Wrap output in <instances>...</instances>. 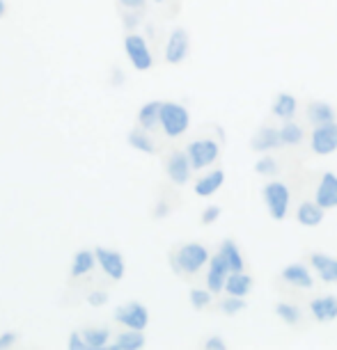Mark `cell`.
Returning <instances> with one entry per match:
<instances>
[{"label":"cell","instance_id":"obj_24","mask_svg":"<svg viewBox=\"0 0 337 350\" xmlns=\"http://www.w3.org/2000/svg\"><path fill=\"white\" fill-rule=\"evenodd\" d=\"M95 259H97V254L88 252V250H81V252L74 256V263H71V277L88 275L90 270L95 268Z\"/></svg>","mask_w":337,"mask_h":350},{"label":"cell","instance_id":"obj_9","mask_svg":"<svg viewBox=\"0 0 337 350\" xmlns=\"http://www.w3.org/2000/svg\"><path fill=\"white\" fill-rule=\"evenodd\" d=\"M97 261L99 266L103 268V273L110 277V280H122L124 277V259L120 252H112V250L105 247H97Z\"/></svg>","mask_w":337,"mask_h":350},{"label":"cell","instance_id":"obj_22","mask_svg":"<svg viewBox=\"0 0 337 350\" xmlns=\"http://www.w3.org/2000/svg\"><path fill=\"white\" fill-rule=\"evenodd\" d=\"M294 112H296V98L292 94H287V92L277 94L273 103V115L280 117V120H292Z\"/></svg>","mask_w":337,"mask_h":350},{"label":"cell","instance_id":"obj_31","mask_svg":"<svg viewBox=\"0 0 337 350\" xmlns=\"http://www.w3.org/2000/svg\"><path fill=\"white\" fill-rule=\"evenodd\" d=\"M190 302H193L195 309H204L211 302V293L209 291H202V288H193L190 291Z\"/></svg>","mask_w":337,"mask_h":350},{"label":"cell","instance_id":"obj_30","mask_svg":"<svg viewBox=\"0 0 337 350\" xmlns=\"http://www.w3.org/2000/svg\"><path fill=\"white\" fill-rule=\"evenodd\" d=\"M221 307L227 316H234V314H239L241 309H246V302H243V298H239V295H229V298L223 300Z\"/></svg>","mask_w":337,"mask_h":350},{"label":"cell","instance_id":"obj_25","mask_svg":"<svg viewBox=\"0 0 337 350\" xmlns=\"http://www.w3.org/2000/svg\"><path fill=\"white\" fill-rule=\"evenodd\" d=\"M83 336H85V343H88V348H95V350H99V348H105L108 346V336H110V332L105 327H88L83 332Z\"/></svg>","mask_w":337,"mask_h":350},{"label":"cell","instance_id":"obj_10","mask_svg":"<svg viewBox=\"0 0 337 350\" xmlns=\"http://www.w3.org/2000/svg\"><path fill=\"white\" fill-rule=\"evenodd\" d=\"M229 266L227 261H225L223 254H216L214 259L209 261V275H207V284H209V291L211 293H221L225 288V282H227L229 277Z\"/></svg>","mask_w":337,"mask_h":350},{"label":"cell","instance_id":"obj_26","mask_svg":"<svg viewBox=\"0 0 337 350\" xmlns=\"http://www.w3.org/2000/svg\"><path fill=\"white\" fill-rule=\"evenodd\" d=\"M310 120L316 122V124H328V122H335V110L330 108L328 103H310Z\"/></svg>","mask_w":337,"mask_h":350},{"label":"cell","instance_id":"obj_38","mask_svg":"<svg viewBox=\"0 0 337 350\" xmlns=\"http://www.w3.org/2000/svg\"><path fill=\"white\" fill-rule=\"evenodd\" d=\"M207 348H225V341L221 339V336H211V339H207V343H204Z\"/></svg>","mask_w":337,"mask_h":350},{"label":"cell","instance_id":"obj_2","mask_svg":"<svg viewBox=\"0 0 337 350\" xmlns=\"http://www.w3.org/2000/svg\"><path fill=\"white\" fill-rule=\"evenodd\" d=\"M207 261H209V252L202 245H197V243H188V245L177 250V254H175L177 270H182V273H186V275H195Z\"/></svg>","mask_w":337,"mask_h":350},{"label":"cell","instance_id":"obj_6","mask_svg":"<svg viewBox=\"0 0 337 350\" xmlns=\"http://www.w3.org/2000/svg\"><path fill=\"white\" fill-rule=\"evenodd\" d=\"M124 49H127L129 60L134 62L138 71H147L151 67V53L140 35H129L124 39Z\"/></svg>","mask_w":337,"mask_h":350},{"label":"cell","instance_id":"obj_18","mask_svg":"<svg viewBox=\"0 0 337 350\" xmlns=\"http://www.w3.org/2000/svg\"><path fill=\"white\" fill-rule=\"evenodd\" d=\"M161 105L158 101H151L147 105H142L140 112H138V122L145 131H151L156 129V124H161Z\"/></svg>","mask_w":337,"mask_h":350},{"label":"cell","instance_id":"obj_19","mask_svg":"<svg viewBox=\"0 0 337 350\" xmlns=\"http://www.w3.org/2000/svg\"><path fill=\"white\" fill-rule=\"evenodd\" d=\"M223 181H225V172L216 170V172H211V174H207L204 179H200V181L195 183V193L200 195V197H209V195H214L216 190L223 186Z\"/></svg>","mask_w":337,"mask_h":350},{"label":"cell","instance_id":"obj_15","mask_svg":"<svg viewBox=\"0 0 337 350\" xmlns=\"http://www.w3.org/2000/svg\"><path fill=\"white\" fill-rule=\"evenodd\" d=\"M282 280L294 284V286H301V288H310L314 284L312 275L308 273V268L303 266V263H292V266H287L282 270Z\"/></svg>","mask_w":337,"mask_h":350},{"label":"cell","instance_id":"obj_32","mask_svg":"<svg viewBox=\"0 0 337 350\" xmlns=\"http://www.w3.org/2000/svg\"><path fill=\"white\" fill-rule=\"evenodd\" d=\"M257 172L260 174H266V176H271V174H275L277 172V163H275V158H271V156H262L260 161H257Z\"/></svg>","mask_w":337,"mask_h":350},{"label":"cell","instance_id":"obj_11","mask_svg":"<svg viewBox=\"0 0 337 350\" xmlns=\"http://www.w3.org/2000/svg\"><path fill=\"white\" fill-rule=\"evenodd\" d=\"M316 204L321 208H335L337 206V176L335 174H323L316 188Z\"/></svg>","mask_w":337,"mask_h":350},{"label":"cell","instance_id":"obj_3","mask_svg":"<svg viewBox=\"0 0 337 350\" xmlns=\"http://www.w3.org/2000/svg\"><path fill=\"white\" fill-rule=\"evenodd\" d=\"M264 197H266L271 217H273V220H282L289 208V190L285 183H280V181L269 183V186L264 188Z\"/></svg>","mask_w":337,"mask_h":350},{"label":"cell","instance_id":"obj_28","mask_svg":"<svg viewBox=\"0 0 337 350\" xmlns=\"http://www.w3.org/2000/svg\"><path fill=\"white\" fill-rule=\"evenodd\" d=\"M129 144H131V147H136L138 151H145V154H154V144H151L147 133H140V131H131Z\"/></svg>","mask_w":337,"mask_h":350},{"label":"cell","instance_id":"obj_23","mask_svg":"<svg viewBox=\"0 0 337 350\" xmlns=\"http://www.w3.org/2000/svg\"><path fill=\"white\" fill-rule=\"evenodd\" d=\"M221 254L225 256V261H227V266H229L232 273H241L243 263H246V261H243V256L239 252V247L234 245V241H225L223 247H221Z\"/></svg>","mask_w":337,"mask_h":350},{"label":"cell","instance_id":"obj_13","mask_svg":"<svg viewBox=\"0 0 337 350\" xmlns=\"http://www.w3.org/2000/svg\"><path fill=\"white\" fill-rule=\"evenodd\" d=\"M310 312L316 321L328 323L337 319V298L335 295H323V298H316L310 302Z\"/></svg>","mask_w":337,"mask_h":350},{"label":"cell","instance_id":"obj_8","mask_svg":"<svg viewBox=\"0 0 337 350\" xmlns=\"http://www.w3.org/2000/svg\"><path fill=\"white\" fill-rule=\"evenodd\" d=\"M188 55V32L184 28L173 30V35L165 46V62L168 64H182L184 57Z\"/></svg>","mask_w":337,"mask_h":350},{"label":"cell","instance_id":"obj_16","mask_svg":"<svg viewBox=\"0 0 337 350\" xmlns=\"http://www.w3.org/2000/svg\"><path fill=\"white\" fill-rule=\"evenodd\" d=\"M253 288V277L250 275H243V273H232L227 277V282H225V291H227V295H248V291Z\"/></svg>","mask_w":337,"mask_h":350},{"label":"cell","instance_id":"obj_29","mask_svg":"<svg viewBox=\"0 0 337 350\" xmlns=\"http://www.w3.org/2000/svg\"><path fill=\"white\" fill-rule=\"evenodd\" d=\"M280 137H282V142H285V144H299L303 140V129L299 126V124L289 122V124H285V126L280 129Z\"/></svg>","mask_w":337,"mask_h":350},{"label":"cell","instance_id":"obj_1","mask_svg":"<svg viewBox=\"0 0 337 350\" xmlns=\"http://www.w3.org/2000/svg\"><path fill=\"white\" fill-rule=\"evenodd\" d=\"M190 124L188 110L179 103H163L161 105V126L168 137H179L182 133H186Z\"/></svg>","mask_w":337,"mask_h":350},{"label":"cell","instance_id":"obj_27","mask_svg":"<svg viewBox=\"0 0 337 350\" xmlns=\"http://www.w3.org/2000/svg\"><path fill=\"white\" fill-rule=\"evenodd\" d=\"M275 314L280 316V319L285 321V323H289V325H296V323L301 321V312H299V307L287 305V302H277V305H275Z\"/></svg>","mask_w":337,"mask_h":350},{"label":"cell","instance_id":"obj_40","mask_svg":"<svg viewBox=\"0 0 337 350\" xmlns=\"http://www.w3.org/2000/svg\"><path fill=\"white\" fill-rule=\"evenodd\" d=\"M156 3H163V0H156Z\"/></svg>","mask_w":337,"mask_h":350},{"label":"cell","instance_id":"obj_39","mask_svg":"<svg viewBox=\"0 0 337 350\" xmlns=\"http://www.w3.org/2000/svg\"><path fill=\"white\" fill-rule=\"evenodd\" d=\"M5 10H8V5H5V0H0V18L5 16Z\"/></svg>","mask_w":337,"mask_h":350},{"label":"cell","instance_id":"obj_37","mask_svg":"<svg viewBox=\"0 0 337 350\" xmlns=\"http://www.w3.org/2000/svg\"><path fill=\"white\" fill-rule=\"evenodd\" d=\"M120 5H124L127 10H142L145 8V0H117Z\"/></svg>","mask_w":337,"mask_h":350},{"label":"cell","instance_id":"obj_12","mask_svg":"<svg viewBox=\"0 0 337 350\" xmlns=\"http://www.w3.org/2000/svg\"><path fill=\"white\" fill-rule=\"evenodd\" d=\"M188 161H190V158L186 154H182V151H177V154L170 156V161H168V176L177 183V186H184V183L188 181L190 167H193V165H190Z\"/></svg>","mask_w":337,"mask_h":350},{"label":"cell","instance_id":"obj_7","mask_svg":"<svg viewBox=\"0 0 337 350\" xmlns=\"http://www.w3.org/2000/svg\"><path fill=\"white\" fill-rule=\"evenodd\" d=\"M312 149L319 156H328L337 149V124L328 122V124H319L312 133Z\"/></svg>","mask_w":337,"mask_h":350},{"label":"cell","instance_id":"obj_34","mask_svg":"<svg viewBox=\"0 0 337 350\" xmlns=\"http://www.w3.org/2000/svg\"><path fill=\"white\" fill-rule=\"evenodd\" d=\"M218 215H221V208H218V206L204 208V213H202V224H214V222L218 220Z\"/></svg>","mask_w":337,"mask_h":350},{"label":"cell","instance_id":"obj_17","mask_svg":"<svg viewBox=\"0 0 337 350\" xmlns=\"http://www.w3.org/2000/svg\"><path fill=\"white\" fill-rule=\"evenodd\" d=\"M323 211L319 204H312V202H305L299 206V222L303 224V227H316V224H321L323 220Z\"/></svg>","mask_w":337,"mask_h":350},{"label":"cell","instance_id":"obj_33","mask_svg":"<svg viewBox=\"0 0 337 350\" xmlns=\"http://www.w3.org/2000/svg\"><path fill=\"white\" fill-rule=\"evenodd\" d=\"M105 302H108V295H105L103 291H95V293L88 295V305L92 307H103Z\"/></svg>","mask_w":337,"mask_h":350},{"label":"cell","instance_id":"obj_20","mask_svg":"<svg viewBox=\"0 0 337 350\" xmlns=\"http://www.w3.org/2000/svg\"><path fill=\"white\" fill-rule=\"evenodd\" d=\"M282 137H280V131L275 129H264L260 131L255 137H253V149L255 151H269V149H275L280 147Z\"/></svg>","mask_w":337,"mask_h":350},{"label":"cell","instance_id":"obj_21","mask_svg":"<svg viewBox=\"0 0 337 350\" xmlns=\"http://www.w3.org/2000/svg\"><path fill=\"white\" fill-rule=\"evenodd\" d=\"M145 346V334L142 329H131L129 332H122L120 339H117V343H112V350H138Z\"/></svg>","mask_w":337,"mask_h":350},{"label":"cell","instance_id":"obj_4","mask_svg":"<svg viewBox=\"0 0 337 350\" xmlns=\"http://www.w3.org/2000/svg\"><path fill=\"white\" fill-rule=\"evenodd\" d=\"M218 144L214 140H195L188 144V158H190V165L193 170H202V167H209L211 163H216L218 158Z\"/></svg>","mask_w":337,"mask_h":350},{"label":"cell","instance_id":"obj_35","mask_svg":"<svg viewBox=\"0 0 337 350\" xmlns=\"http://www.w3.org/2000/svg\"><path fill=\"white\" fill-rule=\"evenodd\" d=\"M81 336H83L81 332H74L69 336V348L71 350H85V348H88V343H85Z\"/></svg>","mask_w":337,"mask_h":350},{"label":"cell","instance_id":"obj_5","mask_svg":"<svg viewBox=\"0 0 337 350\" xmlns=\"http://www.w3.org/2000/svg\"><path fill=\"white\" fill-rule=\"evenodd\" d=\"M115 321L131 329H145L149 323V312L140 302H129V305H122L115 312Z\"/></svg>","mask_w":337,"mask_h":350},{"label":"cell","instance_id":"obj_36","mask_svg":"<svg viewBox=\"0 0 337 350\" xmlns=\"http://www.w3.org/2000/svg\"><path fill=\"white\" fill-rule=\"evenodd\" d=\"M16 343V332H5L3 336H0V348H10Z\"/></svg>","mask_w":337,"mask_h":350},{"label":"cell","instance_id":"obj_14","mask_svg":"<svg viewBox=\"0 0 337 350\" xmlns=\"http://www.w3.org/2000/svg\"><path fill=\"white\" fill-rule=\"evenodd\" d=\"M310 261H312V266L316 268V273L326 284H337V259L330 254H321L316 252L310 256Z\"/></svg>","mask_w":337,"mask_h":350}]
</instances>
